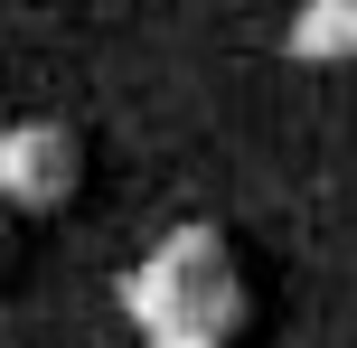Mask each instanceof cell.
Here are the masks:
<instances>
[{"label": "cell", "mask_w": 357, "mask_h": 348, "mask_svg": "<svg viewBox=\"0 0 357 348\" xmlns=\"http://www.w3.org/2000/svg\"><path fill=\"white\" fill-rule=\"evenodd\" d=\"M132 311H142L151 330L226 339L235 311H245V292H235V273H226V245H216L207 226H178L169 245H151V264L132 273Z\"/></svg>", "instance_id": "1"}, {"label": "cell", "mask_w": 357, "mask_h": 348, "mask_svg": "<svg viewBox=\"0 0 357 348\" xmlns=\"http://www.w3.org/2000/svg\"><path fill=\"white\" fill-rule=\"evenodd\" d=\"M282 47L301 66H357V0H301Z\"/></svg>", "instance_id": "3"}, {"label": "cell", "mask_w": 357, "mask_h": 348, "mask_svg": "<svg viewBox=\"0 0 357 348\" xmlns=\"http://www.w3.org/2000/svg\"><path fill=\"white\" fill-rule=\"evenodd\" d=\"M75 198V132L10 123L0 132V207H66Z\"/></svg>", "instance_id": "2"}]
</instances>
